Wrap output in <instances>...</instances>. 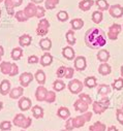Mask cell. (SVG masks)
I'll return each instance as SVG.
<instances>
[{
	"label": "cell",
	"instance_id": "obj_60",
	"mask_svg": "<svg viewBox=\"0 0 123 131\" xmlns=\"http://www.w3.org/2000/svg\"><path fill=\"white\" fill-rule=\"evenodd\" d=\"M21 131H25V129H23V130H21Z\"/></svg>",
	"mask_w": 123,
	"mask_h": 131
},
{
	"label": "cell",
	"instance_id": "obj_2",
	"mask_svg": "<svg viewBox=\"0 0 123 131\" xmlns=\"http://www.w3.org/2000/svg\"><path fill=\"white\" fill-rule=\"evenodd\" d=\"M109 106H110V99L107 96H102L100 100L92 102V110H93V113L96 115H101L109 108Z\"/></svg>",
	"mask_w": 123,
	"mask_h": 131
},
{
	"label": "cell",
	"instance_id": "obj_19",
	"mask_svg": "<svg viewBox=\"0 0 123 131\" xmlns=\"http://www.w3.org/2000/svg\"><path fill=\"white\" fill-rule=\"evenodd\" d=\"M11 87H12L11 82L7 81V80H3L1 83H0V94L3 95V96L9 94V92H11Z\"/></svg>",
	"mask_w": 123,
	"mask_h": 131
},
{
	"label": "cell",
	"instance_id": "obj_15",
	"mask_svg": "<svg viewBox=\"0 0 123 131\" xmlns=\"http://www.w3.org/2000/svg\"><path fill=\"white\" fill-rule=\"evenodd\" d=\"M74 107H75V110H76L77 112L86 113V112L88 111V108H89V104H88L87 102H85L84 100H82V99H80V98H79L78 100L75 101Z\"/></svg>",
	"mask_w": 123,
	"mask_h": 131
},
{
	"label": "cell",
	"instance_id": "obj_27",
	"mask_svg": "<svg viewBox=\"0 0 123 131\" xmlns=\"http://www.w3.org/2000/svg\"><path fill=\"white\" fill-rule=\"evenodd\" d=\"M34 79L36 80V82H37L39 85L44 86L45 83H46V73H45V71L42 70V69H38V70L35 72V74H34Z\"/></svg>",
	"mask_w": 123,
	"mask_h": 131
},
{
	"label": "cell",
	"instance_id": "obj_51",
	"mask_svg": "<svg viewBox=\"0 0 123 131\" xmlns=\"http://www.w3.org/2000/svg\"><path fill=\"white\" fill-rule=\"evenodd\" d=\"M18 73H19V66L16 63H13V69H12V72H11L9 77H15Z\"/></svg>",
	"mask_w": 123,
	"mask_h": 131
},
{
	"label": "cell",
	"instance_id": "obj_23",
	"mask_svg": "<svg viewBox=\"0 0 123 131\" xmlns=\"http://www.w3.org/2000/svg\"><path fill=\"white\" fill-rule=\"evenodd\" d=\"M32 42V37L29 34H23L19 37V45L21 47H28Z\"/></svg>",
	"mask_w": 123,
	"mask_h": 131
},
{
	"label": "cell",
	"instance_id": "obj_31",
	"mask_svg": "<svg viewBox=\"0 0 123 131\" xmlns=\"http://www.w3.org/2000/svg\"><path fill=\"white\" fill-rule=\"evenodd\" d=\"M97 93L102 97V96H107L108 94L111 93V87L109 85H106V84H101L98 86V89H97Z\"/></svg>",
	"mask_w": 123,
	"mask_h": 131
},
{
	"label": "cell",
	"instance_id": "obj_59",
	"mask_svg": "<svg viewBox=\"0 0 123 131\" xmlns=\"http://www.w3.org/2000/svg\"><path fill=\"white\" fill-rule=\"evenodd\" d=\"M2 1H3V0H0V3H1V2H2Z\"/></svg>",
	"mask_w": 123,
	"mask_h": 131
},
{
	"label": "cell",
	"instance_id": "obj_56",
	"mask_svg": "<svg viewBox=\"0 0 123 131\" xmlns=\"http://www.w3.org/2000/svg\"><path fill=\"white\" fill-rule=\"evenodd\" d=\"M121 77L123 78V65L121 66Z\"/></svg>",
	"mask_w": 123,
	"mask_h": 131
},
{
	"label": "cell",
	"instance_id": "obj_18",
	"mask_svg": "<svg viewBox=\"0 0 123 131\" xmlns=\"http://www.w3.org/2000/svg\"><path fill=\"white\" fill-rule=\"evenodd\" d=\"M12 69H13V63H11L8 61H2L0 63V70H1V72L3 74L9 75L12 72Z\"/></svg>",
	"mask_w": 123,
	"mask_h": 131
},
{
	"label": "cell",
	"instance_id": "obj_8",
	"mask_svg": "<svg viewBox=\"0 0 123 131\" xmlns=\"http://www.w3.org/2000/svg\"><path fill=\"white\" fill-rule=\"evenodd\" d=\"M4 4H5V8L7 10V14L9 16H14L15 15V7L20 6L23 2V0H4Z\"/></svg>",
	"mask_w": 123,
	"mask_h": 131
},
{
	"label": "cell",
	"instance_id": "obj_37",
	"mask_svg": "<svg viewBox=\"0 0 123 131\" xmlns=\"http://www.w3.org/2000/svg\"><path fill=\"white\" fill-rule=\"evenodd\" d=\"M112 87L114 90L120 91L123 89V78H118L114 81V83L112 84Z\"/></svg>",
	"mask_w": 123,
	"mask_h": 131
},
{
	"label": "cell",
	"instance_id": "obj_5",
	"mask_svg": "<svg viewBox=\"0 0 123 131\" xmlns=\"http://www.w3.org/2000/svg\"><path fill=\"white\" fill-rule=\"evenodd\" d=\"M67 88L71 94H80L84 88V83H82L81 81H79L77 79H74L68 83Z\"/></svg>",
	"mask_w": 123,
	"mask_h": 131
},
{
	"label": "cell",
	"instance_id": "obj_62",
	"mask_svg": "<svg viewBox=\"0 0 123 131\" xmlns=\"http://www.w3.org/2000/svg\"><path fill=\"white\" fill-rule=\"evenodd\" d=\"M122 110H123V107H122Z\"/></svg>",
	"mask_w": 123,
	"mask_h": 131
},
{
	"label": "cell",
	"instance_id": "obj_28",
	"mask_svg": "<svg viewBox=\"0 0 123 131\" xmlns=\"http://www.w3.org/2000/svg\"><path fill=\"white\" fill-rule=\"evenodd\" d=\"M39 47L43 51H50L52 48V40L48 37H45L43 39H40L39 41Z\"/></svg>",
	"mask_w": 123,
	"mask_h": 131
},
{
	"label": "cell",
	"instance_id": "obj_38",
	"mask_svg": "<svg viewBox=\"0 0 123 131\" xmlns=\"http://www.w3.org/2000/svg\"><path fill=\"white\" fill-rule=\"evenodd\" d=\"M95 4L97 5V7H98L100 10H107V9H109V7H110V4L108 3L107 0H96Z\"/></svg>",
	"mask_w": 123,
	"mask_h": 131
},
{
	"label": "cell",
	"instance_id": "obj_29",
	"mask_svg": "<svg viewBox=\"0 0 123 131\" xmlns=\"http://www.w3.org/2000/svg\"><path fill=\"white\" fill-rule=\"evenodd\" d=\"M31 111H32V115H33V117H34L35 119H42V118H44L45 113H44L43 107H40L39 105H34V106H32Z\"/></svg>",
	"mask_w": 123,
	"mask_h": 131
},
{
	"label": "cell",
	"instance_id": "obj_11",
	"mask_svg": "<svg viewBox=\"0 0 123 131\" xmlns=\"http://www.w3.org/2000/svg\"><path fill=\"white\" fill-rule=\"evenodd\" d=\"M18 105H19V108L23 112H26L28 111L29 108L32 107V101L30 98L28 97H21L19 99V102H18Z\"/></svg>",
	"mask_w": 123,
	"mask_h": 131
},
{
	"label": "cell",
	"instance_id": "obj_44",
	"mask_svg": "<svg viewBox=\"0 0 123 131\" xmlns=\"http://www.w3.org/2000/svg\"><path fill=\"white\" fill-rule=\"evenodd\" d=\"M79 98H80V99H82V100H84L85 102H87L88 104H92V102H93L92 98L88 94H85V93H80L79 94Z\"/></svg>",
	"mask_w": 123,
	"mask_h": 131
},
{
	"label": "cell",
	"instance_id": "obj_61",
	"mask_svg": "<svg viewBox=\"0 0 123 131\" xmlns=\"http://www.w3.org/2000/svg\"><path fill=\"white\" fill-rule=\"evenodd\" d=\"M122 29H123V26H122Z\"/></svg>",
	"mask_w": 123,
	"mask_h": 131
},
{
	"label": "cell",
	"instance_id": "obj_9",
	"mask_svg": "<svg viewBox=\"0 0 123 131\" xmlns=\"http://www.w3.org/2000/svg\"><path fill=\"white\" fill-rule=\"evenodd\" d=\"M34 79V75L31 73V72H23L20 78H19V81H20V84L22 87L26 88L30 85V83H31Z\"/></svg>",
	"mask_w": 123,
	"mask_h": 131
},
{
	"label": "cell",
	"instance_id": "obj_54",
	"mask_svg": "<svg viewBox=\"0 0 123 131\" xmlns=\"http://www.w3.org/2000/svg\"><path fill=\"white\" fill-rule=\"evenodd\" d=\"M44 1V0H31V2H33V3H35V4H39V3H42Z\"/></svg>",
	"mask_w": 123,
	"mask_h": 131
},
{
	"label": "cell",
	"instance_id": "obj_30",
	"mask_svg": "<svg viewBox=\"0 0 123 131\" xmlns=\"http://www.w3.org/2000/svg\"><path fill=\"white\" fill-rule=\"evenodd\" d=\"M106 130H107V126L99 121L95 122L93 125L89 127V131H106Z\"/></svg>",
	"mask_w": 123,
	"mask_h": 131
},
{
	"label": "cell",
	"instance_id": "obj_3",
	"mask_svg": "<svg viewBox=\"0 0 123 131\" xmlns=\"http://www.w3.org/2000/svg\"><path fill=\"white\" fill-rule=\"evenodd\" d=\"M14 125L22 128V129H27L31 126L32 124V119L30 117H26L23 114H17L13 120Z\"/></svg>",
	"mask_w": 123,
	"mask_h": 131
},
{
	"label": "cell",
	"instance_id": "obj_22",
	"mask_svg": "<svg viewBox=\"0 0 123 131\" xmlns=\"http://www.w3.org/2000/svg\"><path fill=\"white\" fill-rule=\"evenodd\" d=\"M94 4L93 0H82V1L79 3V8L82 12H88Z\"/></svg>",
	"mask_w": 123,
	"mask_h": 131
},
{
	"label": "cell",
	"instance_id": "obj_52",
	"mask_svg": "<svg viewBox=\"0 0 123 131\" xmlns=\"http://www.w3.org/2000/svg\"><path fill=\"white\" fill-rule=\"evenodd\" d=\"M4 55V50H3V47L0 46V63H1V60H2V57Z\"/></svg>",
	"mask_w": 123,
	"mask_h": 131
},
{
	"label": "cell",
	"instance_id": "obj_45",
	"mask_svg": "<svg viewBox=\"0 0 123 131\" xmlns=\"http://www.w3.org/2000/svg\"><path fill=\"white\" fill-rule=\"evenodd\" d=\"M65 73H66V67L65 66H60L57 71H56V74L59 79H62V78H65Z\"/></svg>",
	"mask_w": 123,
	"mask_h": 131
},
{
	"label": "cell",
	"instance_id": "obj_12",
	"mask_svg": "<svg viewBox=\"0 0 123 131\" xmlns=\"http://www.w3.org/2000/svg\"><path fill=\"white\" fill-rule=\"evenodd\" d=\"M109 13L110 15L113 17V18H116V19H119L121 17H123V7L119 4H114V5H111L109 7Z\"/></svg>",
	"mask_w": 123,
	"mask_h": 131
},
{
	"label": "cell",
	"instance_id": "obj_43",
	"mask_svg": "<svg viewBox=\"0 0 123 131\" xmlns=\"http://www.w3.org/2000/svg\"><path fill=\"white\" fill-rule=\"evenodd\" d=\"M12 129V122L9 121H2L0 123V130L2 131H8Z\"/></svg>",
	"mask_w": 123,
	"mask_h": 131
},
{
	"label": "cell",
	"instance_id": "obj_24",
	"mask_svg": "<svg viewBox=\"0 0 123 131\" xmlns=\"http://www.w3.org/2000/svg\"><path fill=\"white\" fill-rule=\"evenodd\" d=\"M98 72L101 75H109L112 72V68L111 66L108 64V62L106 63H101L99 66H98Z\"/></svg>",
	"mask_w": 123,
	"mask_h": 131
},
{
	"label": "cell",
	"instance_id": "obj_13",
	"mask_svg": "<svg viewBox=\"0 0 123 131\" xmlns=\"http://www.w3.org/2000/svg\"><path fill=\"white\" fill-rule=\"evenodd\" d=\"M47 94H48V90L44 86L39 85L37 87L36 91H35V98H36V100L37 101H40V102L42 101H46Z\"/></svg>",
	"mask_w": 123,
	"mask_h": 131
},
{
	"label": "cell",
	"instance_id": "obj_21",
	"mask_svg": "<svg viewBox=\"0 0 123 131\" xmlns=\"http://www.w3.org/2000/svg\"><path fill=\"white\" fill-rule=\"evenodd\" d=\"M57 116L60 118V119H62V120H67L69 117H70V112L67 107L65 106H61L58 108L57 111Z\"/></svg>",
	"mask_w": 123,
	"mask_h": 131
},
{
	"label": "cell",
	"instance_id": "obj_14",
	"mask_svg": "<svg viewBox=\"0 0 123 131\" xmlns=\"http://www.w3.org/2000/svg\"><path fill=\"white\" fill-rule=\"evenodd\" d=\"M36 12H37V6L35 5V3L31 2L29 3L25 9H24V14L26 15V17L29 19V18H33V17H36Z\"/></svg>",
	"mask_w": 123,
	"mask_h": 131
},
{
	"label": "cell",
	"instance_id": "obj_46",
	"mask_svg": "<svg viewBox=\"0 0 123 131\" xmlns=\"http://www.w3.org/2000/svg\"><path fill=\"white\" fill-rule=\"evenodd\" d=\"M116 119L121 125H123V110L118 108L116 111Z\"/></svg>",
	"mask_w": 123,
	"mask_h": 131
},
{
	"label": "cell",
	"instance_id": "obj_6",
	"mask_svg": "<svg viewBox=\"0 0 123 131\" xmlns=\"http://www.w3.org/2000/svg\"><path fill=\"white\" fill-rule=\"evenodd\" d=\"M49 29H50V23L47 19H42L37 25L36 28V33L39 36H46L49 33Z\"/></svg>",
	"mask_w": 123,
	"mask_h": 131
},
{
	"label": "cell",
	"instance_id": "obj_1",
	"mask_svg": "<svg viewBox=\"0 0 123 131\" xmlns=\"http://www.w3.org/2000/svg\"><path fill=\"white\" fill-rule=\"evenodd\" d=\"M85 43L92 50L102 48L107 43L106 33L100 28H90L85 33Z\"/></svg>",
	"mask_w": 123,
	"mask_h": 131
},
{
	"label": "cell",
	"instance_id": "obj_16",
	"mask_svg": "<svg viewBox=\"0 0 123 131\" xmlns=\"http://www.w3.org/2000/svg\"><path fill=\"white\" fill-rule=\"evenodd\" d=\"M24 94V87H16L9 92V97L12 99H20Z\"/></svg>",
	"mask_w": 123,
	"mask_h": 131
},
{
	"label": "cell",
	"instance_id": "obj_25",
	"mask_svg": "<svg viewBox=\"0 0 123 131\" xmlns=\"http://www.w3.org/2000/svg\"><path fill=\"white\" fill-rule=\"evenodd\" d=\"M110 56H111V55H110V52L107 51V50H100V51L97 53V55H96L98 61H100L101 63L108 62L109 59H110Z\"/></svg>",
	"mask_w": 123,
	"mask_h": 131
},
{
	"label": "cell",
	"instance_id": "obj_58",
	"mask_svg": "<svg viewBox=\"0 0 123 131\" xmlns=\"http://www.w3.org/2000/svg\"><path fill=\"white\" fill-rule=\"evenodd\" d=\"M0 17H1V9H0Z\"/></svg>",
	"mask_w": 123,
	"mask_h": 131
},
{
	"label": "cell",
	"instance_id": "obj_36",
	"mask_svg": "<svg viewBox=\"0 0 123 131\" xmlns=\"http://www.w3.org/2000/svg\"><path fill=\"white\" fill-rule=\"evenodd\" d=\"M102 18H104V15L99 10H95L93 14H92V21H93L95 24H99L102 21Z\"/></svg>",
	"mask_w": 123,
	"mask_h": 131
},
{
	"label": "cell",
	"instance_id": "obj_10",
	"mask_svg": "<svg viewBox=\"0 0 123 131\" xmlns=\"http://www.w3.org/2000/svg\"><path fill=\"white\" fill-rule=\"evenodd\" d=\"M74 65H75V69L78 70V71H83L86 69L87 67V61H86V58L84 56H79L75 59V62H74Z\"/></svg>",
	"mask_w": 123,
	"mask_h": 131
},
{
	"label": "cell",
	"instance_id": "obj_33",
	"mask_svg": "<svg viewBox=\"0 0 123 131\" xmlns=\"http://www.w3.org/2000/svg\"><path fill=\"white\" fill-rule=\"evenodd\" d=\"M11 56H12V59L15 60V61L20 60L22 58V56H23V50H22V48H15V49H13Z\"/></svg>",
	"mask_w": 123,
	"mask_h": 131
},
{
	"label": "cell",
	"instance_id": "obj_32",
	"mask_svg": "<svg viewBox=\"0 0 123 131\" xmlns=\"http://www.w3.org/2000/svg\"><path fill=\"white\" fill-rule=\"evenodd\" d=\"M66 41L69 46H75L76 45V36H75V32L74 30H68L65 34Z\"/></svg>",
	"mask_w": 123,
	"mask_h": 131
},
{
	"label": "cell",
	"instance_id": "obj_49",
	"mask_svg": "<svg viewBox=\"0 0 123 131\" xmlns=\"http://www.w3.org/2000/svg\"><path fill=\"white\" fill-rule=\"evenodd\" d=\"M46 15V12H45V8L42 7V6H37V12H36V18L38 19H43Z\"/></svg>",
	"mask_w": 123,
	"mask_h": 131
},
{
	"label": "cell",
	"instance_id": "obj_7",
	"mask_svg": "<svg viewBox=\"0 0 123 131\" xmlns=\"http://www.w3.org/2000/svg\"><path fill=\"white\" fill-rule=\"evenodd\" d=\"M122 31V26L120 24H113L110 26L108 31V37L111 40H116L118 38V35Z\"/></svg>",
	"mask_w": 123,
	"mask_h": 131
},
{
	"label": "cell",
	"instance_id": "obj_48",
	"mask_svg": "<svg viewBox=\"0 0 123 131\" xmlns=\"http://www.w3.org/2000/svg\"><path fill=\"white\" fill-rule=\"evenodd\" d=\"M74 73H75V69L73 67H66V73H65V79H73L74 78Z\"/></svg>",
	"mask_w": 123,
	"mask_h": 131
},
{
	"label": "cell",
	"instance_id": "obj_4",
	"mask_svg": "<svg viewBox=\"0 0 123 131\" xmlns=\"http://www.w3.org/2000/svg\"><path fill=\"white\" fill-rule=\"evenodd\" d=\"M91 119H92V113L87 111L86 113H83V115L78 116L76 118H73L74 127L75 128H81V127H83L85 125V123L89 122Z\"/></svg>",
	"mask_w": 123,
	"mask_h": 131
},
{
	"label": "cell",
	"instance_id": "obj_55",
	"mask_svg": "<svg viewBox=\"0 0 123 131\" xmlns=\"http://www.w3.org/2000/svg\"><path fill=\"white\" fill-rule=\"evenodd\" d=\"M3 108V102L2 101H0V111H1Z\"/></svg>",
	"mask_w": 123,
	"mask_h": 131
},
{
	"label": "cell",
	"instance_id": "obj_41",
	"mask_svg": "<svg viewBox=\"0 0 123 131\" xmlns=\"http://www.w3.org/2000/svg\"><path fill=\"white\" fill-rule=\"evenodd\" d=\"M16 20H18L19 22H26L28 20V18L26 17V15L24 14V10H19L15 14Z\"/></svg>",
	"mask_w": 123,
	"mask_h": 131
},
{
	"label": "cell",
	"instance_id": "obj_35",
	"mask_svg": "<svg viewBox=\"0 0 123 131\" xmlns=\"http://www.w3.org/2000/svg\"><path fill=\"white\" fill-rule=\"evenodd\" d=\"M70 25L73 27V30H80L84 26V21L82 19H74L70 21Z\"/></svg>",
	"mask_w": 123,
	"mask_h": 131
},
{
	"label": "cell",
	"instance_id": "obj_42",
	"mask_svg": "<svg viewBox=\"0 0 123 131\" xmlns=\"http://www.w3.org/2000/svg\"><path fill=\"white\" fill-rule=\"evenodd\" d=\"M57 19L60 21V22H65L68 20V14L65 12V10H60L58 14H57Z\"/></svg>",
	"mask_w": 123,
	"mask_h": 131
},
{
	"label": "cell",
	"instance_id": "obj_57",
	"mask_svg": "<svg viewBox=\"0 0 123 131\" xmlns=\"http://www.w3.org/2000/svg\"><path fill=\"white\" fill-rule=\"evenodd\" d=\"M60 131H68V130H66V129H63V130H60Z\"/></svg>",
	"mask_w": 123,
	"mask_h": 131
},
{
	"label": "cell",
	"instance_id": "obj_39",
	"mask_svg": "<svg viewBox=\"0 0 123 131\" xmlns=\"http://www.w3.org/2000/svg\"><path fill=\"white\" fill-rule=\"evenodd\" d=\"M59 3V0H46L45 6L47 9H54Z\"/></svg>",
	"mask_w": 123,
	"mask_h": 131
},
{
	"label": "cell",
	"instance_id": "obj_17",
	"mask_svg": "<svg viewBox=\"0 0 123 131\" xmlns=\"http://www.w3.org/2000/svg\"><path fill=\"white\" fill-rule=\"evenodd\" d=\"M62 55L65 59L67 60H74L75 59V56H76V53H75V50L71 48V46H67L65 48L62 49Z\"/></svg>",
	"mask_w": 123,
	"mask_h": 131
},
{
	"label": "cell",
	"instance_id": "obj_34",
	"mask_svg": "<svg viewBox=\"0 0 123 131\" xmlns=\"http://www.w3.org/2000/svg\"><path fill=\"white\" fill-rule=\"evenodd\" d=\"M53 89H54V91H56V92H60V91H62V90H64L65 89V84H64V82L62 81V80H56L54 83H53Z\"/></svg>",
	"mask_w": 123,
	"mask_h": 131
},
{
	"label": "cell",
	"instance_id": "obj_20",
	"mask_svg": "<svg viewBox=\"0 0 123 131\" xmlns=\"http://www.w3.org/2000/svg\"><path fill=\"white\" fill-rule=\"evenodd\" d=\"M39 62H40V65H42V66H44V67L49 66V65H51L52 62H53V56L50 53H45L40 57Z\"/></svg>",
	"mask_w": 123,
	"mask_h": 131
},
{
	"label": "cell",
	"instance_id": "obj_50",
	"mask_svg": "<svg viewBox=\"0 0 123 131\" xmlns=\"http://www.w3.org/2000/svg\"><path fill=\"white\" fill-rule=\"evenodd\" d=\"M38 62H39V59L35 55H32V56H29L28 57V63L29 64H36Z\"/></svg>",
	"mask_w": 123,
	"mask_h": 131
},
{
	"label": "cell",
	"instance_id": "obj_26",
	"mask_svg": "<svg viewBox=\"0 0 123 131\" xmlns=\"http://www.w3.org/2000/svg\"><path fill=\"white\" fill-rule=\"evenodd\" d=\"M84 86H86L89 89H93L97 86V80L95 77H88L84 81Z\"/></svg>",
	"mask_w": 123,
	"mask_h": 131
},
{
	"label": "cell",
	"instance_id": "obj_53",
	"mask_svg": "<svg viewBox=\"0 0 123 131\" xmlns=\"http://www.w3.org/2000/svg\"><path fill=\"white\" fill-rule=\"evenodd\" d=\"M107 131H119V130H118V128H117L116 126L112 125V126H110V127L107 129Z\"/></svg>",
	"mask_w": 123,
	"mask_h": 131
},
{
	"label": "cell",
	"instance_id": "obj_47",
	"mask_svg": "<svg viewBox=\"0 0 123 131\" xmlns=\"http://www.w3.org/2000/svg\"><path fill=\"white\" fill-rule=\"evenodd\" d=\"M65 129L68 130V131H71V130L75 129L74 124H73V118L69 117V118L66 120V123H65Z\"/></svg>",
	"mask_w": 123,
	"mask_h": 131
},
{
	"label": "cell",
	"instance_id": "obj_40",
	"mask_svg": "<svg viewBox=\"0 0 123 131\" xmlns=\"http://www.w3.org/2000/svg\"><path fill=\"white\" fill-rule=\"evenodd\" d=\"M56 100V93L54 91H48L47 97H46V102L48 103H53Z\"/></svg>",
	"mask_w": 123,
	"mask_h": 131
}]
</instances>
